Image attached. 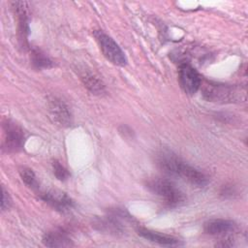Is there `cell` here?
Instances as JSON below:
<instances>
[{
	"label": "cell",
	"instance_id": "6da1fadb",
	"mask_svg": "<svg viewBox=\"0 0 248 248\" xmlns=\"http://www.w3.org/2000/svg\"><path fill=\"white\" fill-rule=\"evenodd\" d=\"M156 164L165 174L182 179L192 186L202 188L208 183V178L202 171L189 165L168 149L160 150L157 153Z\"/></svg>",
	"mask_w": 248,
	"mask_h": 248
},
{
	"label": "cell",
	"instance_id": "5bb4252c",
	"mask_svg": "<svg viewBox=\"0 0 248 248\" xmlns=\"http://www.w3.org/2000/svg\"><path fill=\"white\" fill-rule=\"evenodd\" d=\"M80 78L84 86L94 95H101L105 92V84L103 81L91 72H84Z\"/></svg>",
	"mask_w": 248,
	"mask_h": 248
},
{
	"label": "cell",
	"instance_id": "30bf717a",
	"mask_svg": "<svg viewBox=\"0 0 248 248\" xmlns=\"http://www.w3.org/2000/svg\"><path fill=\"white\" fill-rule=\"evenodd\" d=\"M41 199L59 212H67L75 207L74 201L64 192L48 190L41 194Z\"/></svg>",
	"mask_w": 248,
	"mask_h": 248
},
{
	"label": "cell",
	"instance_id": "8fae6325",
	"mask_svg": "<svg viewBox=\"0 0 248 248\" xmlns=\"http://www.w3.org/2000/svg\"><path fill=\"white\" fill-rule=\"evenodd\" d=\"M48 111L53 122L62 126L68 127L72 124V114L69 107L58 98H51L48 101Z\"/></svg>",
	"mask_w": 248,
	"mask_h": 248
},
{
	"label": "cell",
	"instance_id": "5b68a950",
	"mask_svg": "<svg viewBox=\"0 0 248 248\" xmlns=\"http://www.w3.org/2000/svg\"><path fill=\"white\" fill-rule=\"evenodd\" d=\"M4 131V148L8 152H18L20 151L25 142V134L22 128L16 122L7 119L3 123Z\"/></svg>",
	"mask_w": 248,
	"mask_h": 248
},
{
	"label": "cell",
	"instance_id": "3957f363",
	"mask_svg": "<svg viewBox=\"0 0 248 248\" xmlns=\"http://www.w3.org/2000/svg\"><path fill=\"white\" fill-rule=\"evenodd\" d=\"M202 95L207 101L224 104L239 102L241 95L245 96V91L237 86L206 82L202 88Z\"/></svg>",
	"mask_w": 248,
	"mask_h": 248
},
{
	"label": "cell",
	"instance_id": "9c48e42d",
	"mask_svg": "<svg viewBox=\"0 0 248 248\" xmlns=\"http://www.w3.org/2000/svg\"><path fill=\"white\" fill-rule=\"evenodd\" d=\"M17 20V35L20 46L24 48L28 47L27 37L29 35V16L28 6L24 1H14L11 3Z\"/></svg>",
	"mask_w": 248,
	"mask_h": 248
},
{
	"label": "cell",
	"instance_id": "4fadbf2b",
	"mask_svg": "<svg viewBox=\"0 0 248 248\" xmlns=\"http://www.w3.org/2000/svg\"><path fill=\"white\" fill-rule=\"evenodd\" d=\"M138 233L141 237H143L146 240H149L151 242L158 243L160 245H165V246H174V245H179L180 241L174 236L161 233L159 232H154L145 228H139L138 229Z\"/></svg>",
	"mask_w": 248,
	"mask_h": 248
},
{
	"label": "cell",
	"instance_id": "8992f818",
	"mask_svg": "<svg viewBox=\"0 0 248 248\" xmlns=\"http://www.w3.org/2000/svg\"><path fill=\"white\" fill-rule=\"evenodd\" d=\"M125 213L121 209H114L108 215L97 218L93 222L94 228L102 232L118 235L123 233L124 227L121 222V218L124 217Z\"/></svg>",
	"mask_w": 248,
	"mask_h": 248
},
{
	"label": "cell",
	"instance_id": "ba28073f",
	"mask_svg": "<svg viewBox=\"0 0 248 248\" xmlns=\"http://www.w3.org/2000/svg\"><path fill=\"white\" fill-rule=\"evenodd\" d=\"M236 225L232 220L227 219H212L207 221L203 226L205 233L213 236H219L223 239L221 246H227L226 242L231 240V235L235 232Z\"/></svg>",
	"mask_w": 248,
	"mask_h": 248
},
{
	"label": "cell",
	"instance_id": "7a4b0ae2",
	"mask_svg": "<svg viewBox=\"0 0 248 248\" xmlns=\"http://www.w3.org/2000/svg\"><path fill=\"white\" fill-rule=\"evenodd\" d=\"M145 186L149 192L163 199L165 203L169 206H177L185 201L184 193L173 181L168 178H151L146 181Z\"/></svg>",
	"mask_w": 248,
	"mask_h": 248
},
{
	"label": "cell",
	"instance_id": "e0dca14e",
	"mask_svg": "<svg viewBox=\"0 0 248 248\" xmlns=\"http://www.w3.org/2000/svg\"><path fill=\"white\" fill-rule=\"evenodd\" d=\"M52 169H53V173L58 180L65 181L70 177L69 170L58 160H54L52 162Z\"/></svg>",
	"mask_w": 248,
	"mask_h": 248
},
{
	"label": "cell",
	"instance_id": "ac0fdd59",
	"mask_svg": "<svg viewBox=\"0 0 248 248\" xmlns=\"http://www.w3.org/2000/svg\"><path fill=\"white\" fill-rule=\"evenodd\" d=\"M12 204V199L9 195V193L4 189V187H2V201H1V209L7 210L10 208Z\"/></svg>",
	"mask_w": 248,
	"mask_h": 248
},
{
	"label": "cell",
	"instance_id": "7c38bea8",
	"mask_svg": "<svg viewBox=\"0 0 248 248\" xmlns=\"http://www.w3.org/2000/svg\"><path fill=\"white\" fill-rule=\"evenodd\" d=\"M43 243L47 247H71L74 246L73 240L68 232L62 229H56L46 232L43 236Z\"/></svg>",
	"mask_w": 248,
	"mask_h": 248
},
{
	"label": "cell",
	"instance_id": "9a60e30c",
	"mask_svg": "<svg viewBox=\"0 0 248 248\" xmlns=\"http://www.w3.org/2000/svg\"><path fill=\"white\" fill-rule=\"evenodd\" d=\"M31 63L37 69H49L54 66L53 61L40 48H32L30 51Z\"/></svg>",
	"mask_w": 248,
	"mask_h": 248
},
{
	"label": "cell",
	"instance_id": "2e32d148",
	"mask_svg": "<svg viewBox=\"0 0 248 248\" xmlns=\"http://www.w3.org/2000/svg\"><path fill=\"white\" fill-rule=\"evenodd\" d=\"M19 175L22 179V181L30 188L37 189L39 188V182L37 180L36 174L34 171L27 167H22L19 169Z\"/></svg>",
	"mask_w": 248,
	"mask_h": 248
},
{
	"label": "cell",
	"instance_id": "52a82bcc",
	"mask_svg": "<svg viewBox=\"0 0 248 248\" xmlns=\"http://www.w3.org/2000/svg\"><path fill=\"white\" fill-rule=\"evenodd\" d=\"M178 80L183 91L194 95L202 85V78L198 71L188 63H183L178 69Z\"/></svg>",
	"mask_w": 248,
	"mask_h": 248
},
{
	"label": "cell",
	"instance_id": "277c9868",
	"mask_svg": "<svg viewBox=\"0 0 248 248\" xmlns=\"http://www.w3.org/2000/svg\"><path fill=\"white\" fill-rule=\"evenodd\" d=\"M93 35L99 45L103 55L110 63L121 67L127 64V58L124 51L111 37H109L101 30L95 31Z\"/></svg>",
	"mask_w": 248,
	"mask_h": 248
}]
</instances>
